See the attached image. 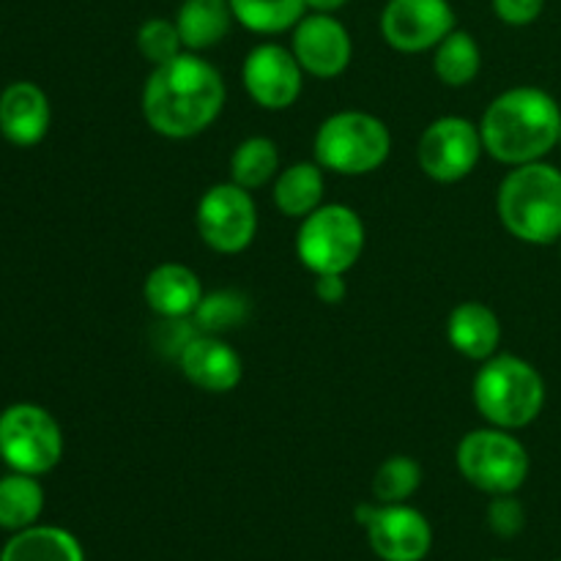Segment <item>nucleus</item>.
Wrapping results in <instances>:
<instances>
[{
  "label": "nucleus",
  "mask_w": 561,
  "mask_h": 561,
  "mask_svg": "<svg viewBox=\"0 0 561 561\" xmlns=\"http://www.w3.org/2000/svg\"><path fill=\"white\" fill-rule=\"evenodd\" d=\"M225 107L222 75L195 53L153 66L142 88V115L162 137L186 140L217 121Z\"/></svg>",
  "instance_id": "obj_1"
},
{
  "label": "nucleus",
  "mask_w": 561,
  "mask_h": 561,
  "mask_svg": "<svg viewBox=\"0 0 561 561\" xmlns=\"http://www.w3.org/2000/svg\"><path fill=\"white\" fill-rule=\"evenodd\" d=\"M482 146L504 164L542 162L559 146L561 107L548 91L535 85L510 88L482 115Z\"/></svg>",
  "instance_id": "obj_2"
},
{
  "label": "nucleus",
  "mask_w": 561,
  "mask_h": 561,
  "mask_svg": "<svg viewBox=\"0 0 561 561\" xmlns=\"http://www.w3.org/2000/svg\"><path fill=\"white\" fill-rule=\"evenodd\" d=\"M499 217L526 244L561 241V170L548 162L510 170L499 186Z\"/></svg>",
  "instance_id": "obj_3"
},
{
  "label": "nucleus",
  "mask_w": 561,
  "mask_h": 561,
  "mask_svg": "<svg viewBox=\"0 0 561 561\" xmlns=\"http://www.w3.org/2000/svg\"><path fill=\"white\" fill-rule=\"evenodd\" d=\"M474 405L493 427L518 431L540 416L546 381L540 370L520 356H491L474 378Z\"/></svg>",
  "instance_id": "obj_4"
},
{
  "label": "nucleus",
  "mask_w": 561,
  "mask_h": 561,
  "mask_svg": "<svg viewBox=\"0 0 561 561\" xmlns=\"http://www.w3.org/2000/svg\"><path fill=\"white\" fill-rule=\"evenodd\" d=\"M392 153L387 124L370 113L345 110L321 124L316 135V162L340 175H365L381 168Z\"/></svg>",
  "instance_id": "obj_5"
},
{
  "label": "nucleus",
  "mask_w": 561,
  "mask_h": 561,
  "mask_svg": "<svg viewBox=\"0 0 561 561\" xmlns=\"http://www.w3.org/2000/svg\"><path fill=\"white\" fill-rule=\"evenodd\" d=\"M365 250L359 214L340 203H327L301 219L296 255L312 274H345Z\"/></svg>",
  "instance_id": "obj_6"
},
{
  "label": "nucleus",
  "mask_w": 561,
  "mask_h": 561,
  "mask_svg": "<svg viewBox=\"0 0 561 561\" xmlns=\"http://www.w3.org/2000/svg\"><path fill=\"white\" fill-rule=\"evenodd\" d=\"M458 469L477 491L504 496L524 488L529 477V453L504 427H482L466 433L458 444Z\"/></svg>",
  "instance_id": "obj_7"
},
{
  "label": "nucleus",
  "mask_w": 561,
  "mask_h": 561,
  "mask_svg": "<svg viewBox=\"0 0 561 561\" xmlns=\"http://www.w3.org/2000/svg\"><path fill=\"white\" fill-rule=\"evenodd\" d=\"M64 458V433L47 409L16 403L0 414V460L11 471L42 477Z\"/></svg>",
  "instance_id": "obj_8"
},
{
  "label": "nucleus",
  "mask_w": 561,
  "mask_h": 561,
  "mask_svg": "<svg viewBox=\"0 0 561 561\" xmlns=\"http://www.w3.org/2000/svg\"><path fill=\"white\" fill-rule=\"evenodd\" d=\"M356 520L381 561H425L433 548L431 524L409 504H359Z\"/></svg>",
  "instance_id": "obj_9"
},
{
  "label": "nucleus",
  "mask_w": 561,
  "mask_h": 561,
  "mask_svg": "<svg viewBox=\"0 0 561 561\" xmlns=\"http://www.w3.org/2000/svg\"><path fill=\"white\" fill-rule=\"evenodd\" d=\"M201 239L222 255H236L252 244L257 230V211L250 190L239 184H217L197 203Z\"/></svg>",
  "instance_id": "obj_10"
},
{
  "label": "nucleus",
  "mask_w": 561,
  "mask_h": 561,
  "mask_svg": "<svg viewBox=\"0 0 561 561\" xmlns=\"http://www.w3.org/2000/svg\"><path fill=\"white\" fill-rule=\"evenodd\" d=\"M485 151L482 135L469 118L447 115L433 121L420 140V164L425 175L442 184L466 179Z\"/></svg>",
  "instance_id": "obj_11"
},
{
  "label": "nucleus",
  "mask_w": 561,
  "mask_h": 561,
  "mask_svg": "<svg viewBox=\"0 0 561 561\" xmlns=\"http://www.w3.org/2000/svg\"><path fill=\"white\" fill-rule=\"evenodd\" d=\"M453 31L449 0H389L381 11V36L400 53L436 49Z\"/></svg>",
  "instance_id": "obj_12"
},
{
  "label": "nucleus",
  "mask_w": 561,
  "mask_h": 561,
  "mask_svg": "<svg viewBox=\"0 0 561 561\" xmlns=\"http://www.w3.org/2000/svg\"><path fill=\"white\" fill-rule=\"evenodd\" d=\"M305 69L296 60L294 49L283 44H257L244 60V88L252 102L266 110H288L301 93Z\"/></svg>",
  "instance_id": "obj_13"
},
{
  "label": "nucleus",
  "mask_w": 561,
  "mask_h": 561,
  "mask_svg": "<svg viewBox=\"0 0 561 561\" xmlns=\"http://www.w3.org/2000/svg\"><path fill=\"white\" fill-rule=\"evenodd\" d=\"M290 49L301 69L321 80L343 75L354 55L348 27L337 16L318 14V11L301 16L299 25L294 27V47Z\"/></svg>",
  "instance_id": "obj_14"
},
{
  "label": "nucleus",
  "mask_w": 561,
  "mask_h": 561,
  "mask_svg": "<svg viewBox=\"0 0 561 561\" xmlns=\"http://www.w3.org/2000/svg\"><path fill=\"white\" fill-rule=\"evenodd\" d=\"M181 373L186 381L195 383L203 392H230L241 381V356L217 334H197L190 340L179 356Z\"/></svg>",
  "instance_id": "obj_15"
},
{
  "label": "nucleus",
  "mask_w": 561,
  "mask_h": 561,
  "mask_svg": "<svg viewBox=\"0 0 561 561\" xmlns=\"http://www.w3.org/2000/svg\"><path fill=\"white\" fill-rule=\"evenodd\" d=\"M49 129L47 93L33 82H14L0 93V131L9 142L31 148Z\"/></svg>",
  "instance_id": "obj_16"
},
{
  "label": "nucleus",
  "mask_w": 561,
  "mask_h": 561,
  "mask_svg": "<svg viewBox=\"0 0 561 561\" xmlns=\"http://www.w3.org/2000/svg\"><path fill=\"white\" fill-rule=\"evenodd\" d=\"M142 296L159 318H192L203 299V285L190 266L162 263L146 277Z\"/></svg>",
  "instance_id": "obj_17"
},
{
  "label": "nucleus",
  "mask_w": 561,
  "mask_h": 561,
  "mask_svg": "<svg viewBox=\"0 0 561 561\" xmlns=\"http://www.w3.org/2000/svg\"><path fill=\"white\" fill-rule=\"evenodd\" d=\"M447 337L449 345L466 359L485 362L496 356L499 343H502V323L496 312L482 301H463L449 312Z\"/></svg>",
  "instance_id": "obj_18"
},
{
  "label": "nucleus",
  "mask_w": 561,
  "mask_h": 561,
  "mask_svg": "<svg viewBox=\"0 0 561 561\" xmlns=\"http://www.w3.org/2000/svg\"><path fill=\"white\" fill-rule=\"evenodd\" d=\"M233 20L230 0H184L175 14V27H179L184 49L201 53V49L217 47L230 33Z\"/></svg>",
  "instance_id": "obj_19"
},
{
  "label": "nucleus",
  "mask_w": 561,
  "mask_h": 561,
  "mask_svg": "<svg viewBox=\"0 0 561 561\" xmlns=\"http://www.w3.org/2000/svg\"><path fill=\"white\" fill-rule=\"evenodd\" d=\"M0 561H85L80 540L60 526H27L14 531Z\"/></svg>",
  "instance_id": "obj_20"
},
{
  "label": "nucleus",
  "mask_w": 561,
  "mask_h": 561,
  "mask_svg": "<svg viewBox=\"0 0 561 561\" xmlns=\"http://www.w3.org/2000/svg\"><path fill=\"white\" fill-rule=\"evenodd\" d=\"M323 168L318 162H296L279 173L274 184V203L285 217L305 219L307 214L323 206Z\"/></svg>",
  "instance_id": "obj_21"
},
{
  "label": "nucleus",
  "mask_w": 561,
  "mask_h": 561,
  "mask_svg": "<svg viewBox=\"0 0 561 561\" xmlns=\"http://www.w3.org/2000/svg\"><path fill=\"white\" fill-rule=\"evenodd\" d=\"M42 510L44 491L36 477L20 471L0 477V529L22 531L36 526Z\"/></svg>",
  "instance_id": "obj_22"
},
{
  "label": "nucleus",
  "mask_w": 561,
  "mask_h": 561,
  "mask_svg": "<svg viewBox=\"0 0 561 561\" xmlns=\"http://www.w3.org/2000/svg\"><path fill=\"white\" fill-rule=\"evenodd\" d=\"M482 66V53L477 38L469 31H460L455 27L447 38L436 47V60H433V69H436L438 80L444 85H469L477 75H480Z\"/></svg>",
  "instance_id": "obj_23"
},
{
  "label": "nucleus",
  "mask_w": 561,
  "mask_h": 561,
  "mask_svg": "<svg viewBox=\"0 0 561 561\" xmlns=\"http://www.w3.org/2000/svg\"><path fill=\"white\" fill-rule=\"evenodd\" d=\"M233 16L252 33L277 36L299 25L305 16V0H230Z\"/></svg>",
  "instance_id": "obj_24"
},
{
  "label": "nucleus",
  "mask_w": 561,
  "mask_h": 561,
  "mask_svg": "<svg viewBox=\"0 0 561 561\" xmlns=\"http://www.w3.org/2000/svg\"><path fill=\"white\" fill-rule=\"evenodd\" d=\"M279 168L277 142L268 137H250L230 157V179L244 190H257L274 179Z\"/></svg>",
  "instance_id": "obj_25"
},
{
  "label": "nucleus",
  "mask_w": 561,
  "mask_h": 561,
  "mask_svg": "<svg viewBox=\"0 0 561 561\" xmlns=\"http://www.w3.org/2000/svg\"><path fill=\"white\" fill-rule=\"evenodd\" d=\"M247 318H250V299L244 294H239V290H214V294H203L192 321L203 334L222 337L230 329L244 327Z\"/></svg>",
  "instance_id": "obj_26"
},
{
  "label": "nucleus",
  "mask_w": 561,
  "mask_h": 561,
  "mask_svg": "<svg viewBox=\"0 0 561 561\" xmlns=\"http://www.w3.org/2000/svg\"><path fill=\"white\" fill-rule=\"evenodd\" d=\"M422 485V466L405 455H392L373 477V496L378 504H405Z\"/></svg>",
  "instance_id": "obj_27"
},
{
  "label": "nucleus",
  "mask_w": 561,
  "mask_h": 561,
  "mask_svg": "<svg viewBox=\"0 0 561 561\" xmlns=\"http://www.w3.org/2000/svg\"><path fill=\"white\" fill-rule=\"evenodd\" d=\"M137 49L142 58L153 66H162L168 60L179 58L184 53V42L175 27V20H164V16H151L137 31Z\"/></svg>",
  "instance_id": "obj_28"
},
{
  "label": "nucleus",
  "mask_w": 561,
  "mask_h": 561,
  "mask_svg": "<svg viewBox=\"0 0 561 561\" xmlns=\"http://www.w3.org/2000/svg\"><path fill=\"white\" fill-rule=\"evenodd\" d=\"M488 526L496 537L513 540L524 531L526 526V510L524 504L515 499V493H504V496H493L491 507H488Z\"/></svg>",
  "instance_id": "obj_29"
},
{
  "label": "nucleus",
  "mask_w": 561,
  "mask_h": 561,
  "mask_svg": "<svg viewBox=\"0 0 561 561\" xmlns=\"http://www.w3.org/2000/svg\"><path fill=\"white\" fill-rule=\"evenodd\" d=\"M491 3L499 20L515 27L531 25L546 9V0H491Z\"/></svg>",
  "instance_id": "obj_30"
},
{
  "label": "nucleus",
  "mask_w": 561,
  "mask_h": 561,
  "mask_svg": "<svg viewBox=\"0 0 561 561\" xmlns=\"http://www.w3.org/2000/svg\"><path fill=\"white\" fill-rule=\"evenodd\" d=\"M348 294L343 274H318L316 277V296L323 305H340Z\"/></svg>",
  "instance_id": "obj_31"
},
{
  "label": "nucleus",
  "mask_w": 561,
  "mask_h": 561,
  "mask_svg": "<svg viewBox=\"0 0 561 561\" xmlns=\"http://www.w3.org/2000/svg\"><path fill=\"white\" fill-rule=\"evenodd\" d=\"M307 9L318 11V14H334V11H340L343 5H348L351 0H305Z\"/></svg>",
  "instance_id": "obj_32"
},
{
  "label": "nucleus",
  "mask_w": 561,
  "mask_h": 561,
  "mask_svg": "<svg viewBox=\"0 0 561 561\" xmlns=\"http://www.w3.org/2000/svg\"><path fill=\"white\" fill-rule=\"evenodd\" d=\"M491 561H507V559H491Z\"/></svg>",
  "instance_id": "obj_33"
},
{
  "label": "nucleus",
  "mask_w": 561,
  "mask_h": 561,
  "mask_svg": "<svg viewBox=\"0 0 561 561\" xmlns=\"http://www.w3.org/2000/svg\"><path fill=\"white\" fill-rule=\"evenodd\" d=\"M559 146H561V137H559Z\"/></svg>",
  "instance_id": "obj_34"
},
{
  "label": "nucleus",
  "mask_w": 561,
  "mask_h": 561,
  "mask_svg": "<svg viewBox=\"0 0 561 561\" xmlns=\"http://www.w3.org/2000/svg\"><path fill=\"white\" fill-rule=\"evenodd\" d=\"M557 561H561V559H557Z\"/></svg>",
  "instance_id": "obj_35"
}]
</instances>
